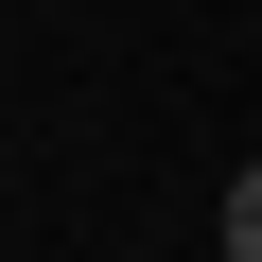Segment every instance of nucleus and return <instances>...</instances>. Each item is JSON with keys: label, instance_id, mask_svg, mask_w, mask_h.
<instances>
[{"label": "nucleus", "instance_id": "obj_1", "mask_svg": "<svg viewBox=\"0 0 262 262\" xmlns=\"http://www.w3.org/2000/svg\"><path fill=\"white\" fill-rule=\"evenodd\" d=\"M210 245H227V262H262V158L227 175V210H210Z\"/></svg>", "mask_w": 262, "mask_h": 262}]
</instances>
